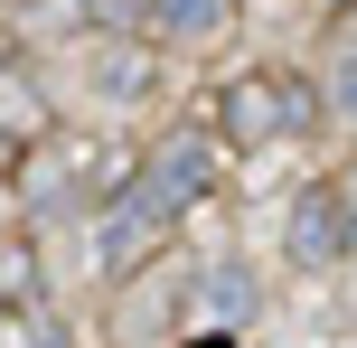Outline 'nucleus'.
<instances>
[{
    "label": "nucleus",
    "instance_id": "nucleus-4",
    "mask_svg": "<svg viewBox=\"0 0 357 348\" xmlns=\"http://www.w3.org/2000/svg\"><path fill=\"white\" fill-rule=\"evenodd\" d=\"M348 245H357V198H348V179H310L301 198H291L282 255L301 264V273H320V264H339Z\"/></svg>",
    "mask_w": 357,
    "mask_h": 348
},
{
    "label": "nucleus",
    "instance_id": "nucleus-5",
    "mask_svg": "<svg viewBox=\"0 0 357 348\" xmlns=\"http://www.w3.org/2000/svg\"><path fill=\"white\" fill-rule=\"evenodd\" d=\"M226 10L235 0H142V19L160 38H207V29H226Z\"/></svg>",
    "mask_w": 357,
    "mask_h": 348
},
{
    "label": "nucleus",
    "instance_id": "nucleus-8",
    "mask_svg": "<svg viewBox=\"0 0 357 348\" xmlns=\"http://www.w3.org/2000/svg\"><path fill=\"white\" fill-rule=\"evenodd\" d=\"M0 301H38V255L29 245H0Z\"/></svg>",
    "mask_w": 357,
    "mask_h": 348
},
{
    "label": "nucleus",
    "instance_id": "nucleus-11",
    "mask_svg": "<svg viewBox=\"0 0 357 348\" xmlns=\"http://www.w3.org/2000/svg\"><path fill=\"white\" fill-rule=\"evenodd\" d=\"M178 348H235V339H226V330H207V339H178Z\"/></svg>",
    "mask_w": 357,
    "mask_h": 348
},
{
    "label": "nucleus",
    "instance_id": "nucleus-7",
    "mask_svg": "<svg viewBox=\"0 0 357 348\" xmlns=\"http://www.w3.org/2000/svg\"><path fill=\"white\" fill-rule=\"evenodd\" d=\"M94 85H104L113 104H132V94L151 85V66H142V47H123V38H113V47H104V66H94Z\"/></svg>",
    "mask_w": 357,
    "mask_h": 348
},
{
    "label": "nucleus",
    "instance_id": "nucleus-1",
    "mask_svg": "<svg viewBox=\"0 0 357 348\" xmlns=\"http://www.w3.org/2000/svg\"><path fill=\"white\" fill-rule=\"evenodd\" d=\"M207 179H216L207 132H178L160 160H151V169H132V179H123V198L104 207V226H94V264H104L113 282H123V273H142V264H151V245L178 226V207H197V198H207Z\"/></svg>",
    "mask_w": 357,
    "mask_h": 348
},
{
    "label": "nucleus",
    "instance_id": "nucleus-6",
    "mask_svg": "<svg viewBox=\"0 0 357 348\" xmlns=\"http://www.w3.org/2000/svg\"><path fill=\"white\" fill-rule=\"evenodd\" d=\"M254 301H264V292H254V264H216V273H207V311L216 320H254Z\"/></svg>",
    "mask_w": 357,
    "mask_h": 348
},
{
    "label": "nucleus",
    "instance_id": "nucleus-10",
    "mask_svg": "<svg viewBox=\"0 0 357 348\" xmlns=\"http://www.w3.org/2000/svg\"><path fill=\"white\" fill-rule=\"evenodd\" d=\"M339 94H348V113H357V56H348V75H339Z\"/></svg>",
    "mask_w": 357,
    "mask_h": 348
},
{
    "label": "nucleus",
    "instance_id": "nucleus-2",
    "mask_svg": "<svg viewBox=\"0 0 357 348\" xmlns=\"http://www.w3.org/2000/svg\"><path fill=\"white\" fill-rule=\"evenodd\" d=\"M19 198L38 207V217H66V207H113L123 198V169L104 160L94 142H38L29 160H19Z\"/></svg>",
    "mask_w": 357,
    "mask_h": 348
},
{
    "label": "nucleus",
    "instance_id": "nucleus-3",
    "mask_svg": "<svg viewBox=\"0 0 357 348\" xmlns=\"http://www.w3.org/2000/svg\"><path fill=\"white\" fill-rule=\"evenodd\" d=\"M301 123H310V85H301V75H282V66H254V75H235V85L216 94V132L245 142V151L291 142Z\"/></svg>",
    "mask_w": 357,
    "mask_h": 348
},
{
    "label": "nucleus",
    "instance_id": "nucleus-9",
    "mask_svg": "<svg viewBox=\"0 0 357 348\" xmlns=\"http://www.w3.org/2000/svg\"><path fill=\"white\" fill-rule=\"evenodd\" d=\"M329 47H339V56H357V0H339V19H329Z\"/></svg>",
    "mask_w": 357,
    "mask_h": 348
}]
</instances>
